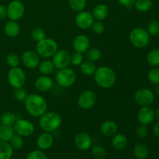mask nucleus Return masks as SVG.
Returning <instances> with one entry per match:
<instances>
[{"mask_svg":"<svg viewBox=\"0 0 159 159\" xmlns=\"http://www.w3.org/2000/svg\"><path fill=\"white\" fill-rule=\"evenodd\" d=\"M14 134L15 132L12 126L0 124V141L9 142Z\"/></svg>","mask_w":159,"mask_h":159,"instance_id":"393cba45","label":"nucleus"},{"mask_svg":"<svg viewBox=\"0 0 159 159\" xmlns=\"http://www.w3.org/2000/svg\"><path fill=\"white\" fill-rule=\"evenodd\" d=\"M155 118H156L158 120H159V107L155 110Z\"/></svg>","mask_w":159,"mask_h":159,"instance_id":"09e8293b","label":"nucleus"},{"mask_svg":"<svg viewBox=\"0 0 159 159\" xmlns=\"http://www.w3.org/2000/svg\"><path fill=\"white\" fill-rule=\"evenodd\" d=\"M13 96L16 100L20 101V102H23L27 96V93H26V89H24L23 88L15 89Z\"/></svg>","mask_w":159,"mask_h":159,"instance_id":"a19ab883","label":"nucleus"},{"mask_svg":"<svg viewBox=\"0 0 159 159\" xmlns=\"http://www.w3.org/2000/svg\"><path fill=\"white\" fill-rule=\"evenodd\" d=\"M15 134L21 137H29L34 132V125L31 121L26 119H17L12 126Z\"/></svg>","mask_w":159,"mask_h":159,"instance_id":"1a4fd4ad","label":"nucleus"},{"mask_svg":"<svg viewBox=\"0 0 159 159\" xmlns=\"http://www.w3.org/2000/svg\"><path fill=\"white\" fill-rule=\"evenodd\" d=\"M73 48L77 52L84 54L90 48L89 38L84 34L77 35L73 40Z\"/></svg>","mask_w":159,"mask_h":159,"instance_id":"dca6fc26","label":"nucleus"},{"mask_svg":"<svg viewBox=\"0 0 159 159\" xmlns=\"http://www.w3.org/2000/svg\"><path fill=\"white\" fill-rule=\"evenodd\" d=\"M91 153L97 159H104L107 156V151L102 146L95 145L92 148Z\"/></svg>","mask_w":159,"mask_h":159,"instance_id":"f704fd0d","label":"nucleus"},{"mask_svg":"<svg viewBox=\"0 0 159 159\" xmlns=\"http://www.w3.org/2000/svg\"><path fill=\"white\" fill-rule=\"evenodd\" d=\"M52 62L54 68L59 70L67 68L71 63V54L66 50H59L52 56Z\"/></svg>","mask_w":159,"mask_h":159,"instance_id":"9b49d317","label":"nucleus"},{"mask_svg":"<svg viewBox=\"0 0 159 159\" xmlns=\"http://www.w3.org/2000/svg\"><path fill=\"white\" fill-rule=\"evenodd\" d=\"M136 133L138 137H139L140 138H144L148 136V129L147 126L143 125L141 124L139 127L137 128Z\"/></svg>","mask_w":159,"mask_h":159,"instance_id":"c03bdc74","label":"nucleus"},{"mask_svg":"<svg viewBox=\"0 0 159 159\" xmlns=\"http://www.w3.org/2000/svg\"><path fill=\"white\" fill-rule=\"evenodd\" d=\"M153 132L154 134L157 137V138H159V120H158V122L155 124L153 128Z\"/></svg>","mask_w":159,"mask_h":159,"instance_id":"de8ad7c7","label":"nucleus"},{"mask_svg":"<svg viewBox=\"0 0 159 159\" xmlns=\"http://www.w3.org/2000/svg\"><path fill=\"white\" fill-rule=\"evenodd\" d=\"M56 80L58 85L63 88H68L74 85L76 80L75 71L69 68L59 70L56 75Z\"/></svg>","mask_w":159,"mask_h":159,"instance_id":"0eeeda50","label":"nucleus"},{"mask_svg":"<svg viewBox=\"0 0 159 159\" xmlns=\"http://www.w3.org/2000/svg\"><path fill=\"white\" fill-rule=\"evenodd\" d=\"M26 159H48L42 150H34L28 154Z\"/></svg>","mask_w":159,"mask_h":159,"instance_id":"ea45409f","label":"nucleus"},{"mask_svg":"<svg viewBox=\"0 0 159 159\" xmlns=\"http://www.w3.org/2000/svg\"><path fill=\"white\" fill-rule=\"evenodd\" d=\"M127 143H128V141H127V137L123 134H114L111 141L112 146L116 150H123V149H124L127 147Z\"/></svg>","mask_w":159,"mask_h":159,"instance_id":"5701e85b","label":"nucleus"},{"mask_svg":"<svg viewBox=\"0 0 159 159\" xmlns=\"http://www.w3.org/2000/svg\"><path fill=\"white\" fill-rule=\"evenodd\" d=\"M96 84L102 89H110L115 85L116 75L115 71L108 66H101L96 68L94 74Z\"/></svg>","mask_w":159,"mask_h":159,"instance_id":"f03ea898","label":"nucleus"},{"mask_svg":"<svg viewBox=\"0 0 159 159\" xmlns=\"http://www.w3.org/2000/svg\"><path fill=\"white\" fill-rule=\"evenodd\" d=\"M7 16V9L2 4H0V19H5Z\"/></svg>","mask_w":159,"mask_h":159,"instance_id":"49530a36","label":"nucleus"},{"mask_svg":"<svg viewBox=\"0 0 159 159\" xmlns=\"http://www.w3.org/2000/svg\"><path fill=\"white\" fill-rule=\"evenodd\" d=\"M6 9H7V17L10 20L18 21L24 15L25 6L20 0L12 1L8 5Z\"/></svg>","mask_w":159,"mask_h":159,"instance_id":"9d476101","label":"nucleus"},{"mask_svg":"<svg viewBox=\"0 0 159 159\" xmlns=\"http://www.w3.org/2000/svg\"><path fill=\"white\" fill-rule=\"evenodd\" d=\"M57 43L51 38H46L40 40L37 43L36 51L37 54L43 58L51 57L57 51Z\"/></svg>","mask_w":159,"mask_h":159,"instance_id":"39448f33","label":"nucleus"},{"mask_svg":"<svg viewBox=\"0 0 159 159\" xmlns=\"http://www.w3.org/2000/svg\"><path fill=\"white\" fill-rule=\"evenodd\" d=\"M109 15V9L106 5L99 4L96 6L93 11V16L98 21H102L106 20Z\"/></svg>","mask_w":159,"mask_h":159,"instance_id":"4be33fe9","label":"nucleus"},{"mask_svg":"<svg viewBox=\"0 0 159 159\" xmlns=\"http://www.w3.org/2000/svg\"><path fill=\"white\" fill-rule=\"evenodd\" d=\"M129 40L131 44L137 48H144L149 44L150 35L147 30L141 27H136L130 31Z\"/></svg>","mask_w":159,"mask_h":159,"instance_id":"20e7f679","label":"nucleus"},{"mask_svg":"<svg viewBox=\"0 0 159 159\" xmlns=\"http://www.w3.org/2000/svg\"><path fill=\"white\" fill-rule=\"evenodd\" d=\"M155 110L150 106L142 107L138 113V120L143 125H150L155 120Z\"/></svg>","mask_w":159,"mask_h":159,"instance_id":"4468645a","label":"nucleus"},{"mask_svg":"<svg viewBox=\"0 0 159 159\" xmlns=\"http://www.w3.org/2000/svg\"><path fill=\"white\" fill-rule=\"evenodd\" d=\"M9 143L10 144L11 147L16 150H19V149H21L23 147V144H24V141H23V137H21L20 135L15 134L12 137V138L10 139V141H9Z\"/></svg>","mask_w":159,"mask_h":159,"instance_id":"473e14b6","label":"nucleus"},{"mask_svg":"<svg viewBox=\"0 0 159 159\" xmlns=\"http://www.w3.org/2000/svg\"><path fill=\"white\" fill-rule=\"evenodd\" d=\"M134 6L138 12H146L152 9V0H137Z\"/></svg>","mask_w":159,"mask_h":159,"instance_id":"c756f323","label":"nucleus"},{"mask_svg":"<svg viewBox=\"0 0 159 159\" xmlns=\"http://www.w3.org/2000/svg\"><path fill=\"white\" fill-rule=\"evenodd\" d=\"M8 82L14 89L23 88L26 83V75L20 67H14L9 70L7 74Z\"/></svg>","mask_w":159,"mask_h":159,"instance_id":"423d86ee","label":"nucleus"},{"mask_svg":"<svg viewBox=\"0 0 159 159\" xmlns=\"http://www.w3.org/2000/svg\"><path fill=\"white\" fill-rule=\"evenodd\" d=\"M53 144H54V137L48 132H43L40 134L37 139V146L42 151L50 149L52 147Z\"/></svg>","mask_w":159,"mask_h":159,"instance_id":"6ab92c4d","label":"nucleus"},{"mask_svg":"<svg viewBox=\"0 0 159 159\" xmlns=\"http://www.w3.org/2000/svg\"><path fill=\"white\" fill-rule=\"evenodd\" d=\"M71 9L75 12H79L85 9L86 0H68Z\"/></svg>","mask_w":159,"mask_h":159,"instance_id":"72a5a7b5","label":"nucleus"},{"mask_svg":"<svg viewBox=\"0 0 159 159\" xmlns=\"http://www.w3.org/2000/svg\"><path fill=\"white\" fill-rule=\"evenodd\" d=\"M13 155V148L8 141H0V159H11Z\"/></svg>","mask_w":159,"mask_h":159,"instance_id":"b1692460","label":"nucleus"},{"mask_svg":"<svg viewBox=\"0 0 159 159\" xmlns=\"http://www.w3.org/2000/svg\"><path fill=\"white\" fill-rule=\"evenodd\" d=\"M118 125L114 120H106L101 124L100 126V131L103 136L107 137H113V135L117 133Z\"/></svg>","mask_w":159,"mask_h":159,"instance_id":"aec40b11","label":"nucleus"},{"mask_svg":"<svg viewBox=\"0 0 159 159\" xmlns=\"http://www.w3.org/2000/svg\"><path fill=\"white\" fill-rule=\"evenodd\" d=\"M86 57L88 61H90L92 62H96L98 60H99L102 55L101 51L97 48H92L86 51Z\"/></svg>","mask_w":159,"mask_h":159,"instance_id":"2f4dec72","label":"nucleus"},{"mask_svg":"<svg viewBox=\"0 0 159 159\" xmlns=\"http://www.w3.org/2000/svg\"><path fill=\"white\" fill-rule=\"evenodd\" d=\"M36 89L41 93H46L51 90L54 86V81L48 75H41L36 79L34 82Z\"/></svg>","mask_w":159,"mask_h":159,"instance_id":"a211bd4d","label":"nucleus"},{"mask_svg":"<svg viewBox=\"0 0 159 159\" xmlns=\"http://www.w3.org/2000/svg\"><path fill=\"white\" fill-rule=\"evenodd\" d=\"M16 120V116L12 112H5L0 116V122L4 125L13 126Z\"/></svg>","mask_w":159,"mask_h":159,"instance_id":"c85d7f7f","label":"nucleus"},{"mask_svg":"<svg viewBox=\"0 0 159 159\" xmlns=\"http://www.w3.org/2000/svg\"><path fill=\"white\" fill-rule=\"evenodd\" d=\"M80 70L82 74L85 75L91 76L93 75L96 72V67L94 62L85 61H82V63L80 65Z\"/></svg>","mask_w":159,"mask_h":159,"instance_id":"bb28decb","label":"nucleus"},{"mask_svg":"<svg viewBox=\"0 0 159 159\" xmlns=\"http://www.w3.org/2000/svg\"><path fill=\"white\" fill-rule=\"evenodd\" d=\"M134 155L138 159H146L149 155V149L144 144H137L134 147Z\"/></svg>","mask_w":159,"mask_h":159,"instance_id":"a878e982","label":"nucleus"},{"mask_svg":"<svg viewBox=\"0 0 159 159\" xmlns=\"http://www.w3.org/2000/svg\"><path fill=\"white\" fill-rule=\"evenodd\" d=\"M6 63L11 68L17 67L20 64V57L15 53H10L6 57Z\"/></svg>","mask_w":159,"mask_h":159,"instance_id":"4c0bfd02","label":"nucleus"},{"mask_svg":"<svg viewBox=\"0 0 159 159\" xmlns=\"http://www.w3.org/2000/svg\"><path fill=\"white\" fill-rule=\"evenodd\" d=\"M147 62L150 66H159V49H154L149 51L147 56Z\"/></svg>","mask_w":159,"mask_h":159,"instance_id":"7c9ffc66","label":"nucleus"},{"mask_svg":"<svg viewBox=\"0 0 159 159\" xmlns=\"http://www.w3.org/2000/svg\"><path fill=\"white\" fill-rule=\"evenodd\" d=\"M4 32L7 37L13 38L17 37L20 32V26L16 21L9 20L4 26Z\"/></svg>","mask_w":159,"mask_h":159,"instance_id":"412c9836","label":"nucleus"},{"mask_svg":"<svg viewBox=\"0 0 159 159\" xmlns=\"http://www.w3.org/2000/svg\"><path fill=\"white\" fill-rule=\"evenodd\" d=\"M94 23V18L93 14L88 11H81L78 12L75 17V23L80 29H89Z\"/></svg>","mask_w":159,"mask_h":159,"instance_id":"ddd939ff","label":"nucleus"},{"mask_svg":"<svg viewBox=\"0 0 159 159\" xmlns=\"http://www.w3.org/2000/svg\"><path fill=\"white\" fill-rule=\"evenodd\" d=\"M97 96L93 90H85L82 92L78 98V105L81 109L89 110L93 108L96 103Z\"/></svg>","mask_w":159,"mask_h":159,"instance_id":"6e6552de","label":"nucleus"},{"mask_svg":"<svg viewBox=\"0 0 159 159\" xmlns=\"http://www.w3.org/2000/svg\"><path fill=\"white\" fill-rule=\"evenodd\" d=\"M83 61V55L81 53L74 52L71 54V63L75 66H79Z\"/></svg>","mask_w":159,"mask_h":159,"instance_id":"79ce46f5","label":"nucleus"},{"mask_svg":"<svg viewBox=\"0 0 159 159\" xmlns=\"http://www.w3.org/2000/svg\"><path fill=\"white\" fill-rule=\"evenodd\" d=\"M117 1L118 2L120 5H122L123 6L130 9L132 6H134V5L135 2H136L137 0H117Z\"/></svg>","mask_w":159,"mask_h":159,"instance_id":"a18cd8bd","label":"nucleus"},{"mask_svg":"<svg viewBox=\"0 0 159 159\" xmlns=\"http://www.w3.org/2000/svg\"><path fill=\"white\" fill-rule=\"evenodd\" d=\"M147 31L150 36H157L159 34V21L152 20L148 26Z\"/></svg>","mask_w":159,"mask_h":159,"instance_id":"e433bc0d","label":"nucleus"},{"mask_svg":"<svg viewBox=\"0 0 159 159\" xmlns=\"http://www.w3.org/2000/svg\"><path fill=\"white\" fill-rule=\"evenodd\" d=\"M39 71L43 75H49L53 73L54 70V65L52 61L44 60L42 62H40L38 65Z\"/></svg>","mask_w":159,"mask_h":159,"instance_id":"cd10ccee","label":"nucleus"},{"mask_svg":"<svg viewBox=\"0 0 159 159\" xmlns=\"http://www.w3.org/2000/svg\"><path fill=\"white\" fill-rule=\"evenodd\" d=\"M26 111L34 117H40L48 110V102L42 96L39 94L27 95L24 100Z\"/></svg>","mask_w":159,"mask_h":159,"instance_id":"f257e3e1","label":"nucleus"},{"mask_svg":"<svg viewBox=\"0 0 159 159\" xmlns=\"http://www.w3.org/2000/svg\"><path fill=\"white\" fill-rule=\"evenodd\" d=\"M75 144L81 151L89 150L92 147V138L85 132L77 134L75 137Z\"/></svg>","mask_w":159,"mask_h":159,"instance_id":"f3484780","label":"nucleus"},{"mask_svg":"<svg viewBox=\"0 0 159 159\" xmlns=\"http://www.w3.org/2000/svg\"><path fill=\"white\" fill-rule=\"evenodd\" d=\"M149 82L155 85H159V68H152L148 73Z\"/></svg>","mask_w":159,"mask_h":159,"instance_id":"c9c22d12","label":"nucleus"},{"mask_svg":"<svg viewBox=\"0 0 159 159\" xmlns=\"http://www.w3.org/2000/svg\"><path fill=\"white\" fill-rule=\"evenodd\" d=\"M21 61L23 65L30 69H34L37 68L40 64V58L37 53L32 51H25L21 57Z\"/></svg>","mask_w":159,"mask_h":159,"instance_id":"2eb2a0df","label":"nucleus"},{"mask_svg":"<svg viewBox=\"0 0 159 159\" xmlns=\"http://www.w3.org/2000/svg\"><path fill=\"white\" fill-rule=\"evenodd\" d=\"M92 30H93V32L96 34H101L104 32V30H105V26L102 23V21H96L93 23V24L92 25Z\"/></svg>","mask_w":159,"mask_h":159,"instance_id":"37998d69","label":"nucleus"},{"mask_svg":"<svg viewBox=\"0 0 159 159\" xmlns=\"http://www.w3.org/2000/svg\"><path fill=\"white\" fill-rule=\"evenodd\" d=\"M31 36H32V38L37 42L40 41V40H43V39H44L46 37V34H45L44 30L42 28L40 27L34 28L33 30L32 33H31Z\"/></svg>","mask_w":159,"mask_h":159,"instance_id":"58836bf2","label":"nucleus"},{"mask_svg":"<svg viewBox=\"0 0 159 159\" xmlns=\"http://www.w3.org/2000/svg\"><path fill=\"white\" fill-rule=\"evenodd\" d=\"M62 118L60 114L56 112L47 111L40 117L39 124L44 132L52 133L61 127Z\"/></svg>","mask_w":159,"mask_h":159,"instance_id":"7ed1b4c3","label":"nucleus"},{"mask_svg":"<svg viewBox=\"0 0 159 159\" xmlns=\"http://www.w3.org/2000/svg\"><path fill=\"white\" fill-rule=\"evenodd\" d=\"M134 100L141 107L150 106L155 100V95L148 89H140L135 93Z\"/></svg>","mask_w":159,"mask_h":159,"instance_id":"f8f14e48","label":"nucleus"}]
</instances>
